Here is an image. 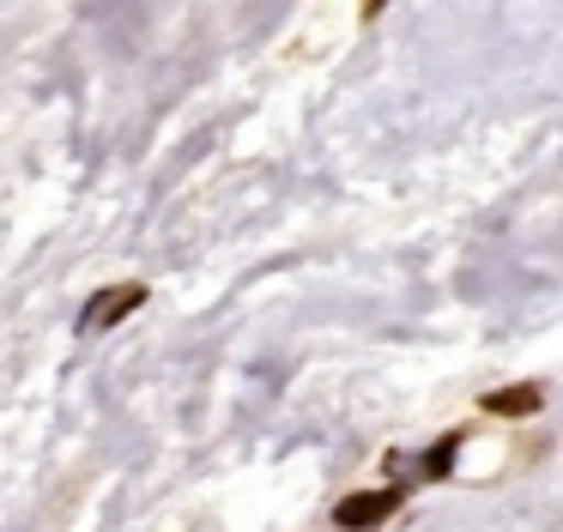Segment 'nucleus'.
Listing matches in <instances>:
<instances>
[{"mask_svg": "<svg viewBox=\"0 0 563 532\" xmlns=\"http://www.w3.org/2000/svg\"><path fill=\"white\" fill-rule=\"evenodd\" d=\"M400 484H394V490H364V496H345L340 508H333V520H340L345 532H369V527H382V520L394 514V508H400Z\"/></svg>", "mask_w": 563, "mask_h": 532, "instance_id": "f257e3e1", "label": "nucleus"}, {"mask_svg": "<svg viewBox=\"0 0 563 532\" xmlns=\"http://www.w3.org/2000/svg\"><path fill=\"white\" fill-rule=\"evenodd\" d=\"M140 302H146V290L140 285H122V297H98L86 309V326H103V321H122V314H134Z\"/></svg>", "mask_w": 563, "mask_h": 532, "instance_id": "f03ea898", "label": "nucleus"}, {"mask_svg": "<svg viewBox=\"0 0 563 532\" xmlns=\"http://www.w3.org/2000/svg\"><path fill=\"white\" fill-rule=\"evenodd\" d=\"M485 411H497V418H527V411H539V387H509V394H485Z\"/></svg>", "mask_w": 563, "mask_h": 532, "instance_id": "7ed1b4c3", "label": "nucleus"}, {"mask_svg": "<svg viewBox=\"0 0 563 532\" xmlns=\"http://www.w3.org/2000/svg\"><path fill=\"white\" fill-rule=\"evenodd\" d=\"M454 447H461V435H442L437 447H430V459H424V472H449V459H454Z\"/></svg>", "mask_w": 563, "mask_h": 532, "instance_id": "20e7f679", "label": "nucleus"}]
</instances>
